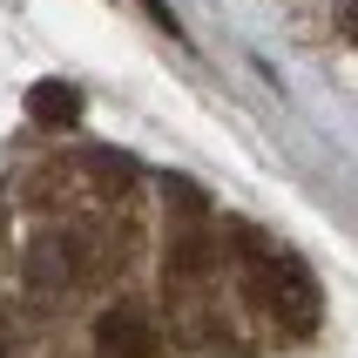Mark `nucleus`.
Listing matches in <instances>:
<instances>
[{
	"instance_id": "1",
	"label": "nucleus",
	"mask_w": 358,
	"mask_h": 358,
	"mask_svg": "<svg viewBox=\"0 0 358 358\" xmlns=\"http://www.w3.org/2000/svg\"><path fill=\"white\" fill-rule=\"evenodd\" d=\"M237 264H243V291H250V304L278 324L284 338H311V331H318L324 298H318V284H311V271H304L284 243L257 237V230H237Z\"/></svg>"
},
{
	"instance_id": "3",
	"label": "nucleus",
	"mask_w": 358,
	"mask_h": 358,
	"mask_svg": "<svg viewBox=\"0 0 358 358\" xmlns=\"http://www.w3.org/2000/svg\"><path fill=\"white\" fill-rule=\"evenodd\" d=\"M27 115H34L41 129H75L81 122V95L68 81H34V88H27Z\"/></svg>"
},
{
	"instance_id": "4",
	"label": "nucleus",
	"mask_w": 358,
	"mask_h": 358,
	"mask_svg": "<svg viewBox=\"0 0 358 358\" xmlns=\"http://www.w3.org/2000/svg\"><path fill=\"white\" fill-rule=\"evenodd\" d=\"M338 27H345V34L358 41V0H345V7H338Z\"/></svg>"
},
{
	"instance_id": "2",
	"label": "nucleus",
	"mask_w": 358,
	"mask_h": 358,
	"mask_svg": "<svg viewBox=\"0 0 358 358\" xmlns=\"http://www.w3.org/2000/svg\"><path fill=\"white\" fill-rule=\"evenodd\" d=\"M95 338H101V358H156V331H149V318L136 304H115Z\"/></svg>"
}]
</instances>
